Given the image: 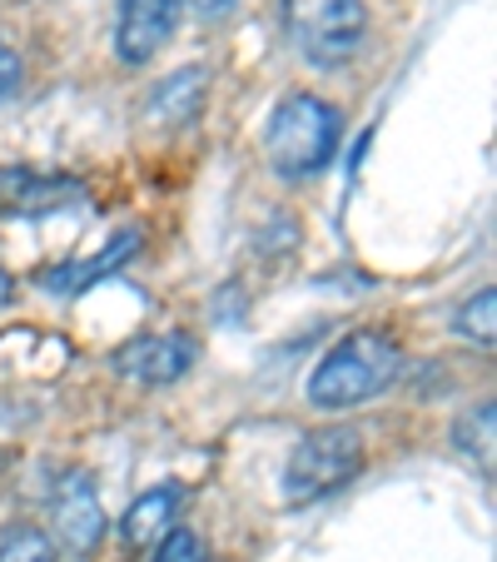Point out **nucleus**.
I'll list each match as a JSON object with an SVG mask.
<instances>
[{"mask_svg": "<svg viewBox=\"0 0 497 562\" xmlns=\"http://www.w3.org/2000/svg\"><path fill=\"white\" fill-rule=\"evenodd\" d=\"M398 373H403V353L388 334L353 329L314 363L308 404L324 408V414H343V408H359L369 398H379L383 389H393Z\"/></svg>", "mask_w": 497, "mask_h": 562, "instance_id": "1", "label": "nucleus"}, {"mask_svg": "<svg viewBox=\"0 0 497 562\" xmlns=\"http://www.w3.org/2000/svg\"><path fill=\"white\" fill-rule=\"evenodd\" d=\"M343 139V115L334 100L324 95H284L274 110H269L264 125V155L269 170L279 180H314L334 165Z\"/></svg>", "mask_w": 497, "mask_h": 562, "instance_id": "2", "label": "nucleus"}, {"mask_svg": "<svg viewBox=\"0 0 497 562\" xmlns=\"http://www.w3.org/2000/svg\"><path fill=\"white\" fill-rule=\"evenodd\" d=\"M279 25L308 65L334 70L359 55L369 35V5L363 0H279Z\"/></svg>", "mask_w": 497, "mask_h": 562, "instance_id": "3", "label": "nucleus"}, {"mask_svg": "<svg viewBox=\"0 0 497 562\" xmlns=\"http://www.w3.org/2000/svg\"><path fill=\"white\" fill-rule=\"evenodd\" d=\"M363 473V434L349 424L318 428V434H304L298 448L289 453L284 468V498L289 503H314L324 493H339L343 483Z\"/></svg>", "mask_w": 497, "mask_h": 562, "instance_id": "4", "label": "nucleus"}, {"mask_svg": "<svg viewBox=\"0 0 497 562\" xmlns=\"http://www.w3.org/2000/svg\"><path fill=\"white\" fill-rule=\"evenodd\" d=\"M194 363H200V344L180 329L135 334L129 344H120V349L110 353V369H115L120 379L139 383V389H170V383H180Z\"/></svg>", "mask_w": 497, "mask_h": 562, "instance_id": "5", "label": "nucleus"}, {"mask_svg": "<svg viewBox=\"0 0 497 562\" xmlns=\"http://www.w3.org/2000/svg\"><path fill=\"white\" fill-rule=\"evenodd\" d=\"M86 184L75 175L35 170V165H0V220H50L80 210Z\"/></svg>", "mask_w": 497, "mask_h": 562, "instance_id": "6", "label": "nucleus"}, {"mask_svg": "<svg viewBox=\"0 0 497 562\" xmlns=\"http://www.w3.org/2000/svg\"><path fill=\"white\" fill-rule=\"evenodd\" d=\"M50 522H55V538L70 558H90V552L105 542V508H100V493H95V477L90 473H65L50 493Z\"/></svg>", "mask_w": 497, "mask_h": 562, "instance_id": "7", "label": "nucleus"}, {"mask_svg": "<svg viewBox=\"0 0 497 562\" xmlns=\"http://www.w3.org/2000/svg\"><path fill=\"white\" fill-rule=\"evenodd\" d=\"M190 0H120L115 5V55L120 65H149L174 41Z\"/></svg>", "mask_w": 497, "mask_h": 562, "instance_id": "8", "label": "nucleus"}, {"mask_svg": "<svg viewBox=\"0 0 497 562\" xmlns=\"http://www.w3.org/2000/svg\"><path fill=\"white\" fill-rule=\"evenodd\" d=\"M204 90H210V70L204 65H180L149 90L145 100V125L155 130H184L200 120L204 110Z\"/></svg>", "mask_w": 497, "mask_h": 562, "instance_id": "9", "label": "nucleus"}, {"mask_svg": "<svg viewBox=\"0 0 497 562\" xmlns=\"http://www.w3.org/2000/svg\"><path fill=\"white\" fill-rule=\"evenodd\" d=\"M139 245H145V229L139 224H129V229H120L115 239H110L100 255H90V259H70V265H55L50 274H45V289L50 294H86V289H95L100 279H110L115 269H125L129 259L139 255Z\"/></svg>", "mask_w": 497, "mask_h": 562, "instance_id": "10", "label": "nucleus"}, {"mask_svg": "<svg viewBox=\"0 0 497 562\" xmlns=\"http://www.w3.org/2000/svg\"><path fill=\"white\" fill-rule=\"evenodd\" d=\"M180 503H184V493L174 488V483L139 493V498L129 503V513L120 518V542H125L129 552L159 548V538H165V532L174 528V518H180Z\"/></svg>", "mask_w": 497, "mask_h": 562, "instance_id": "11", "label": "nucleus"}, {"mask_svg": "<svg viewBox=\"0 0 497 562\" xmlns=\"http://www.w3.org/2000/svg\"><path fill=\"white\" fill-rule=\"evenodd\" d=\"M493 324H497V289H477L473 299H463L453 314V334L477 349H493Z\"/></svg>", "mask_w": 497, "mask_h": 562, "instance_id": "12", "label": "nucleus"}, {"mask_svg": "<svg viewBox=\"0 0 497 562\" xmlns=\"http://www.w3.org/2000/svg\"><path fill=\"white\" fill-rule=\"evenodd\" d=\"M493 418H497L493 404H477V408H467L453 428V443L463 448L467 458H477L483 473H493Z\"/></svg>", "mask_w": 497, "mask_h": 562, "instance_id": "13", "label": "nucleus"}, {"mask_svg": "<svg viewBox=\"0 0 497 562\" xmlns=\"http://www.w3.org/2000/svg\"><path fill=\"white\" fill-rule=\"evenodd\" d=\"M0 562H55V538L31 522H15L0 532Z\"/></svg>", "mask_w": 497, "mask_h": 562, "instance_id": "14", "label": "nucleus"}, {"mask_svg": "<svg viewBox=\"0 0 497 562\" xmlns=\"http://www.w3.org/2000/svg\"><path fill=\"white\" fill-rule=\"evenodd\" d=\"M155 562H210V552H204L200 532H190V528H170L165 538H159Z\"/></svg>", "mask_w": 497, "mask_h": 562, "instance_id": "15", "label": "nucleus"}, {"mask_svg": "<svg viewBox=\"0 0 497 562\" xmlns=\"http://www.w3.org/2000/svg\"><path fill=\"white\" fill-rule=\"evenodd\" d=\"M21 86H25V65H21V55H15L11 45L0 41V100H15V95H21Z\"/></svg>", "mask_w": 497, "mask_h": 562, "instance_id": "16", "label": "nucleus"}, {"mask_svg": "<svg viewBox=\"0 0 497 562\" xmlns=\"http://www.w3.org/2000/svg\"><path fill=\"white\" fill-rule=\"evenodd\" d=\"M194 11H200V21H219V15L234 11V0H200Z\"/></svg>", "mask_w": 497, "mask_h": 562, "instance_id": "17", "label": "nucleus"}, {"mask_svg": "<svg viewBox=\"0 0 497 562\" xmlns=\"http://www.w3.org/2000/svg\"><path fill=\"white\" fill-rule=\"evenodd\" d=\"M11 294H15V289H11V274L0 269V304H11Z\"/></svg>", "mask_w": 497, "mask_h": 562, "instance_id": "18", "label": "nucleus"}]
</instances>
